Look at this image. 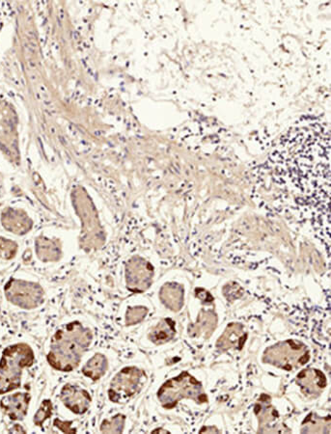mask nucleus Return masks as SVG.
<instances>
[{"label":"nucleus","mask_w":331,"mask_h":434,"mask_svg":"<svg viewBox=\"0 0 331 434\" xmlns=\"http://www.w3.org/2000/svg\"><path fill=\"white\" fill-rule=\"evenodd\" d=\"M10 433H25V430H23V428L22 427H20V425H15L14 428H13L12 430H10Z\"/></svg>","instance_id":"nucleus-27"},{"label":"nucleus","mask_w":331,"mask_h":434,"mask_svg":"<svg viewBox=\"0 0 331 434\" xmlns=\"http://www.w3.org/2000/svg\"><path fill=\"white\" fill-rule=\"evenodd\" d=\"M296 383L301 387L302 393L316 398L327 387V378L320 370L309 368L296 375Z\"/></svg>","instance_id":"nucleus-13"},{"label":"nucleus","mask_w":331,"mask_h":434,"mask_svg":"<svg viewBox=\"0 0 331 434\" xmlns=\"http://www.w3.org/2000/svg\"><path fill=\"white\" fill-rule=\"evenodd\" d=\"M160 299L172 311H178L183 305V289L177 284H167L160 291Z\"/></svg>","instance_id":"nucleus-19"},{"label":"nucleus","mask_w":331,"mask_h":434,"mask_svg":"<svg viewBox=\"0 0 331 434\" xmlns=\"http://www.w3.org/2000/svg\"><path fill=\"white\" fill-rule=\"evenodd\" d=\"M144 370L138 367H126L113 378L109 389V398L114 404H126L140 390L146 380Z\"/></svg>","instance_id":"nucleus-6"},{"label":"nucleus","mask_w":331,"mask_h":434,"mask_svg":"<svg viewBox=\"0 0 331 434\" xmlns=\"http://www.w3.org/2000/svg\"><path fill=\"white\" fill-rule=\"evenodd\" d=\"M219 433V430H217V428L215 427H212V428L205 427L203 428H201L200 433Z\"/></svg>","instance_id":"nucleus-26"},{"label":"nucleus","mask_w":331,"mask_h":434,"mask_svg":"<svg viewBox=\"0 0 331 434\" xmlns=\"http://www.w3.org/2000/svg\"><path fill=\"white\" fill-rule=\"evenodd\" d=\"M125 423V415L116 414L110 419L102 421L100 430L104 433H122L124 431Z\"/></svg>","instance_id":"nucleus-21"},{"label":"nucleus","mask_w":331,"mask_h":434,"mask_svg":"<svg viewBox=\"0 0 331 434\" xmlns=\"http://www.w3.org/2000/svg\"><path fill=\"white\" fill-rule=\"evenodd\" d=\"M152 433H169V431L164 430V428H157V430L152 431Z\"/></svg>","instance_id":"nucleus-28"},{"label":"nucleus","mask_w":331,"mask_h":434,"mask_svg":"<svg viewBox=\"0 0 331 434\" xmlns=\"http://www.w3.org/2000/svg\"><path fill=\"white\" fill-rule=\"evenodd\" d=\"M0 149L13 159L18 157L16 115L6 104L0 105Z\"/></svg>","instance_id":"nucleus-8"},{"label":"nucleus","mask_w":331,"mask_h":434,"mask_svg":"<svg viewBox=\"0 0 331 434\" xmlns=\"http://www.w3.org/2000/svg\"><path fill=\"white\" fill-rule=\"evenodd\" d=\"M55 428H59L62 433H77V428H73V422H67V421H62L60 419H55L54 422Z\"/></svg>","instance_id":"nucleus-25"},{"label":"nucleus","mask_w":331,"mask_h":434,"mask_svg":"<svg viewBox=\"0 0 331 434\" xmlns=\"http://www.w3.org/2000/svg\"><path fill=\"white\" fill-rule=\"evenodd\" d=\"M330 416L320 417L312 412L301 423V433H330Z\"/></svg>","instance_id":"nucleus-20"},{"label":"nucleus","mask_w":331,"mask_h":434,"mask_svg":"<svg viewBox=\"0 0 331 434\" xmlns=\"http://www.w3.org/2000/svg\"><path fill=\"white\" fill-rule=\"evenodd\" d=\"M18 244L11 239L0 236V258L4 260H11L18 252Z\"/></svg>","instance_id":"nucleus-23"},{"label":"nucleus","mask_w":331,"mask_h":434,"mask_svg":"<svg viewBox=\"0 0 331 434\" xmlns=\"http://www.w3.org/2000/svg\"><path fill=\"white\" fill-rule=\"evenodd\" d=\"M107 369H109V361L107 357L104 354H96L86 362L81 372L86 378L93 381H98L106 375Z\"/></svg>","instance_id":"nucleus-17"},{"label":"nucleus","mask_w":331,"mask_h":434,"mask_svg":"<svg viewBox=\"0 0 331 434\" xmlns=\"http://www.w3.org/2000/svg\"><path fill=\"white\" fill-rule=\"evenodd\" d=\"M176 334L175 323L170 318H165L155 326L149 333V340L155 344H164L174 338Z\"/></svg>","instance_id":"nucleus-18"},{"label":"nucleus","mask_w":331,"mask_h":434,"mask_svg":"<svg viewBox=\"0 0 331 434\" xmlns=\"http://www.w3.org/2000/svg\"><path fill=\"white\" fill-rule=\"evenodd\" d=\"M31 401L30 393L18 392L4 397L0 401V409L12 421H23L28 415Z\"/></svg>","instance_id":"nucleus-12"},{"label":"nucleus","mask_w":331,"mask_h":434,"mask_svg":"<svg viewBox=\"0 0 331 434\" xmlns=\"http://www.w3.org/2000/svg\"><path fill=\"white\" fill-rule=\"evenodd\" d=\"M1 223L4 229L18 236L25 235L33 226V221L25 212L16 209L5 210L2 212Z\"/></svg>","instance_id":"nucleus-14"},{"label":"nucleus","mask_w":331,"mask_h":434,"mask_svg":"<svg viewBox=\"0 0 331 434\" xmlns=\"http://www.w3.org/2000/svg\"><path fill=\"white\" fill-rule=\"evenodd\" d=\"M157 394L162 406L167 410L174 409L183 399H193L198 404L207 402V397L200 381L186 370L165 381Z\"/></svg>","instance_id":"nucleus-4"},{"label":"nucleus","mask_w":331,"mask_h":434,"mask_svg":"<svg viewBox=\"0 0 331 434\" xmlns=\"http://www.w3.org/2000/svg\"><path fill=\"white\" fill-rule=\"evenodd\" d=\"M147 309L145 307H133L130 308L126 315V325L128 326L135 325L144 320L147 315Z\"/></svg>","instance_id":"nucleus-24"},{"label":"nucleus","mask_w":331,"mask_h":434,"mask_svg":"<svg viewBox=\"0 0 331 434\" xmlns=\"http://www.w3.org/2000/svg\"><path fill=\"white\" fill-rule=\"evenodd\" d=\"M36 254L42 262H57L61 258V246L59 241L39 236L35 243Z\"/></svg>","instance_id":"nucleus-16"},{"label":"nucleus","mask_w":331,"mask_h":434,"mask_svg":"<svg viewBox=\"0 0 331 434\" xmlns=\"http://www.w3.org/2000/svg\"><path fill=\"white\" fill-rule=\"evenodd\" d=\"M154 268L147 260L140 257H133L126 267V280L128 289L141 293L151 285Z\"/></svg>","instance_id":"nucleus-9"},{"label":"nucleus","mask_w":331,"mask_h":434,"mask_svg":"<svg viewBox=\"0 0 331 434\" xmlns=\"http://www.w3.org/2000/svg\"><path fill=\"white\" fill-rule=\"evenodd\" d=\"M275 156L285 163L272 162L277 165L273 179L280 189H287L294 201L304 205L322 206L330 210V133L325 127L310 125L289 131L278 144Z\"/></svg>","instance_id":"nucleus-1"},{"label":"nucleus","mask_w":331,"mask_h":434,"mask_svg":"<svg viewBox=\"0 0 331 434\" xmlns=\"http://www.w3.org/2000/svg\"><path fill=\"white\" fill-rule=\"evenodd\" d=\"M272 399L270 396L264 394L255 404L254 413L258 418V433H284L283 427H279L277 423L279 419V414L272 405Z\"/></svg>","instance_id":"nucleus-10"},{"label":"nucleus","mask_w":331,"mask_h":434,"mask_svg":"<svg viewBox=\"0 0 331 434\" xmlns=\"http://www.w3.org/2000/svg\"><path fill=\"white\" fill-rule=\"evenodd\" d=\"M4 293L8 301L23 309H35L44 302V289L39 284L20 279H10Z\"/></svg>","instance_id":"nucleus-7"},{"label":"nucleus","mask_w":331,"mask_h":434,"mask_svg":"<svg viewBox=\"0 0 331 434\" xmlns=\"http://www.w3.org/2000/svg\"><path fill=\"white\" fill-rule=\"evenodd\" d=\"M248 339V334L244 332L243 325L231 323L224 333L217 342V346L222 351L235 349L241 351Z\"/></svg>","instance_id":"nucleus-15"},{"label":"nucleus","mask_w":331,"mask_h":434,"mask_svg":"<svg viewBox=\"0 0 331 434\" xmlns=\"http://www.w3.org/2000/svg\"><path fill=\"white\" fill-rule=\"evenodd\" d=\"M35 361L32 347L25 343L7 346L0 359V394L20 388L23 370L30 368Z\"/></svg>","instance_id":"nucleus-3"},{"label":"nucleus","mask_w":331,"mask_h":434,"mask_svg":"<svg viewBox=\"0 0 331 434\" xmlns=\"http://www.w3.org/2000/svg\"><path fill=\"white\" fill-rule=\"evenodd\" d=\"M52 413H54V405L51 399H44L40 407L37 410L36 414L34 415V423L37 427H43L44 423L52 416Z\"/></svg>","instance_id":"nucleus-22"},{"label":"nucleus","mask_w":331,"mask_h":434,"mask_svg":"<svg viewBox=\"0 0 331 434\" xmlns=\"http://www.w3.org/2000/svg\"><path fill=\"white\" fill-rule=\"evenodd\" d=\"M60 399L71 412L77 415L85 414L92 402L90 394L88 390L71 383L63 386L60 392Z\"/></svg>","instance_id":"nucleus-11"},{"label":"nucleus","mask_w":331,"mask_h":434,"mask_svg":"<svg viewBox=\"0 0 331 434\" xmlns=\"http://www.w3.org/2000/svg\"><path fill=\"white\" fill-rule=\"evenodd\" d=\"M309 360L308 346L296 340L279 342L267 347L263 354V362L287 372L301 369Z\"/></svg>","instance_id":"nucleus-5"},{"label":"nucleus","mask_w":331,"mask_h":434,"mask_svg":"<svg viewBox=\"0 0 331 434\" xmlns=\"http://www.w3.org/2000/svg\"><path fill=\"white\" fill-rule=\"evenodd\" d=\"M93 334L80 322L67 323L52 336L47 363L54 370L71 373L77 369L83 354L91 346Z\"/></svg>","instance_id":"nucleus-2"}]
</instances>
